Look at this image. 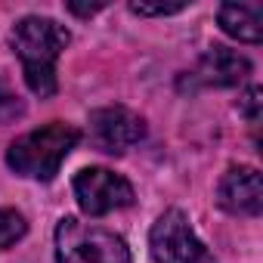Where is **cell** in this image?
Wrapping results in <instances>:
<instances>
[{
    "mask_svg": "<svg viewBox=\"0 0 263 263\" xmlns=\"http://www.w3.org/2000/svg\"><path fill=\"white\" fill-rule=\"evenodd\" d=\"M74 198L87 217H105L134 204V186L108 167H87L74 177Z\"/></svg>",
    "mask_w": 263,
    "mask_h": 263,
    "instance_id": "5b68a950",
    "label": "cell"
},
{
    "mask_svg": "<svg viewBox=\"0 0 263 263\" xmlns=\"http://www.w3.org/2000/svg\"><path fill=\"white\" fill-rule=\"evenodd\" d=\"M146 137V121L124 105L90 111V143L105 155H121Z\"/></svg>",
    "mask_w": 263,
    "mask_h": 263,
    "instance_id": "8992f818",
    "label": "cell"
},
{
    "mask_svg": "<svg viewBox=\"0 0 263 263\" xmlns=\"http://www.w3.org/2000/svg\"><path fill=\"white\" fill-rule=\"evenodd\" d=\"M130 10L140 13V16H171V13L186 10V4H143V0H134Z\"/></svg>",
    "mask_w": 263,
    "mask_h": 263,
    "instance_id": "8fae6325",
    "label": "cell"
},
{
    "mask_svg": "<svg viewBox=\"0 0 263 263\" xmlns=\"http://www.w3.org/2000/svg\"><path fill=\"white\" fill-rule=\"evenodd\" d=\"M105 4H78V0H71L68 4V10L71 13H78V16H93V13H99Z\"/></svg>",
    "mask_w": 263,
    "mask_h": 263,
    "instance_id": "4fadbf2b",
    "label": "cell"
},
{
    "mask_svg": "<svg viewBox=\"0 0 263 263\" xmlns=\"http://www.w3.org/2000/svg\"><path fill=\"white\" fill-rule=\"evenodd\" d=\"M248 74H251V62L241 53H235L229 47H214L198 59L192 81H198L204 87H235Z\"/></svg>",
    "mask_w": 263,
    "mask_h": 263,
    "instance_id": "ba28073f",
    "label": "cell"
},
{
    "mask_svg": "<svg viewBox=\"0 0 263 263\" xmlns=\"http://www.w3.org/2000/svg\"><path fill=\"white\" fill-rule=\"evenodd\" d=\"M217 201L235 217H257L263 211V183L254 167H232L217 186Z\"/></svg>",
    "mask_w": 263,
    "mask_h": 263,
    "instance_id": "52a82bcc",
    "label": "cell"
},
{
    "mask_svg": "<svg viewBox=\"0 0 263 263\" xmlns=\"http://www.w3.org/2000/svg\"><path fill=\"white\" fill-rule=\"evenodd\" d=\"M81 140V130L62 121H53L47 127H37L31 134L19 137L10 152H7V164L28 180H53L62 167V161L71 155V149Z\"/></svg>",
    "mask_w": 263,
    "mask_h": 263,
    "instance_id": "7a4b0ae2",
    "label": "cell"
},
{
    "mask_svg": "<svg viewBox=\"0 0 263 263\" xmlns=\"http://www.w3.org/2000/svg\"><path fill=\"white\" fill-rule=\"evenodd\" d=\"M220 28L245 44H260L263 37V7L260 4H223L220 13Z\"/></svg>",
    "mask_w": 263,
    "mask_h": 263,
    "instance_id": "9c48e42d",
    "label": "cell"
},
{
    "mask_svg": "<svg viewBox=\"0 0 263 263\" xmlns=\"http://www.w3.org/2000/svg\"><path fill=\"white\" fill-rule=\"evenodd\" d=\"M56 260L59 263H130L127 241L96 223L62 217L56 226Z\"/></svg>",
    "mask_w": 263,
    "mask_h": 263,
    "instance_id": "3957f363",
    "label": "cell"
},
{
    "mask_svg": "<svg viewBox=\"0 0 263 263\" xmlns=\"http://www.w3.org/2000/svg\"><path fill=\"white\" fill-rule=\"evenodd\" d=\"M25 229H28V223H25V217H22L19 211L0 208V251L10 248L13 241H19V238L25 235Z\"/></svg>",
    "mask_w": 263,
    "mask_h": 263,
    "instance_id": "30bf717a",
    "label": "cell"
},
{
    "mask_svg": "<svg viewBox=\"0 0 263 263\" xmlns=\"http://www.w3.org/2000/svg\"><path fill=\"white\" fill-rule=\"evenodd\" d=\"M260 87H248V93L238 99V111L251 121V124H257V118H260Z\"/></svg>",
    "mask_w": 263,
    "mask_h": 263,
    "instance_id": "7c38bea8",
    "label": "cell"
},
{
    "mask_svg": "<svg viewBox=\"0 0 263 263\" xmlns=\"http://www.w3.org/2000/svg\"><path fill=\"white\" fill-rule=\"evenodd\" d=\"M149 248L155 263H217L214 254L201 245V238L192 232L189 220L183 211H164L152 232H149Z\"/></svg>",
    "mask_w": 263,
    "mask_h": 263,
    "instance_id": "277c9868",
    "label": "cell"
},
{
    "mask_svg": "<svg viewBox=\"0 0 263 263\" xmlns=\"http://www.w3.org/2000/svg\"><path fill=\"white\" fill-rule=\"evenodd\" d=\"M68 41H71L68 31L59 22L44 19V16H28L13 28L10 44L22 62L25 84L31 87V93L37 96L56 93V59L68 47Z\"/></svg>",
    "mask_w": 263,
    "mask_h": 263,
    "instance_id": "6da1fadb",
    "label": "cell"
}]
</instances>
